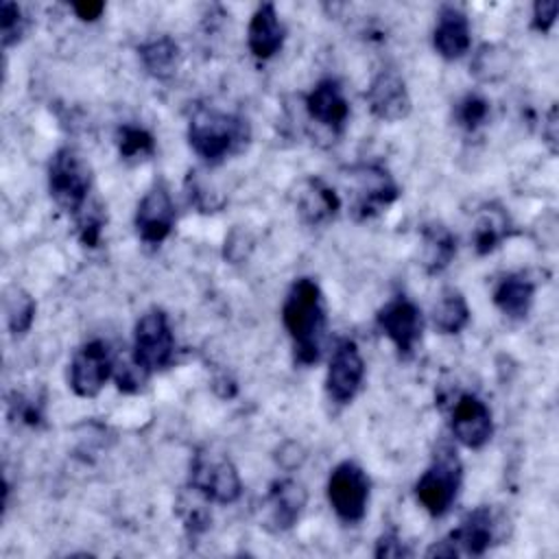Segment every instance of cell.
Instances as JSON below:
<instances>
[{
  "label": "cell",
  "mask_w": 559,
  "mask_h": 559,
  "mask_svg": "<svg viewBox=\"0 0 559 559\" xmlns=\"http://www.w3.org/2000/svg\"><path fill=\"white\" fill-rule=\"evenodd\" d=\"M282 321L293 338L295 360L299 365L317 362L325 330V306L314 280L301 277L290 286L282 308Z\"/></svg>",
  "instance_id": "cell-1"
},
{
  "label": "cell",
  "mask_w": 559,
  "mask_h": 559,
  "mask_svg": "<svg viewBox=\"0 0 559 559\" xmlns=\"http://www.w3.org/2000/svg\"><path fill=\"white\" fill-rule=\"evenodd\" d=\"M249 138L251 131L245 118L207 107L197 109L188 124V142L192 151L210 164H218L225 157L242 151Z\"/></svg>",
  "instance_id": "cell-2"
},
{
  "label": "cell",
  "mask_w": 559,
  "mask_h": 559,
  "mask_svg": "<svg viewBox=\"0 0 559 559\" xmlns=\"http://www.w3.org/2000/svg\"><path fill=\"white\" fill-rule=\"evenodd\" d=\"M48 188L50 197L66 212L79 214L92 188V170L87 162L74 148H59L48 166Z\"/></svg>",
  "instance_id": "cell-3"
},
{
  "label": "cell",
  "mask_w": 559,
  "mask_h": 559,
  "mask_svg": "<svg viewBox=\"0 0 559 559\" xmlns=\"http://www.w3.org/2000/svg\"><path fill=\"white\" fill-rule=\"evenodd\" d=\"M190 489L205 500L231 504L238 500L242 483L227 454L199 450L190 463Z\"/></svg>",
  "instance_id": "cell-4"
},
{
  "label": "cell",
  "mask_w": 559,
  "mask_h": 559,
  "mask_svg": "<svg viewBox=\"0 0 559 559\" xmlns=\"http://www.w3.org/2000/svg\"><path fill=\"white\" fill-rule=\"evenodd\" d=\"M461 487V461L452 448L437 450L430 467L415 485L417 500L430 515H443Z\"/></svg>",
  "instance_id": "cell-5"
},
{
  "label": "cell",
  "mask_w": 559,
  "mask_h": 559,
  "mask_svg": "<svg viewBox=\"0 0 559 559\" xmlns=\"http://www.w3.org/2000/svg\"><path fill=\"white\" fill-rule=\"evenodd\" d=\"M175 356V338L168 325V317L153 308L140 317L133 334V360L146 373L155 369H164L173 362Z\"/></svg>",
  "instance_id": "cell-6"
},
{
  "label": "cell",
  "mask_w": 559,
  "mask_h": 559,
  "mask_svg": "<svg viewBox=\"0 0 559 559\" xmlns=\"http://www.w3.org/2000/svg\"><path fill=\"white\" fill-rule=\"evenodd\" d=\"M328 498L343 522H360L369 502V478L354 461L338 463L328 480Z\"/></svg>",
  "instance_id": "cell-7"
},
{
  "label": "cell",
  "mask_w": 559,
  "mask_h": 559,
  "mask_svg": "<svg viewBox=\"0 0 559 559\" xmlns=\"http://www.w3.org/2000/svg\"><path fill=\"white\" fill-rule=\"evenodd\" d=\"M493 539V522L491 511L487 507H478L469 511L461 524L441 542H435L428 548V557H459V555H472L480 557Z\"/></svg>",
  "instance_id": "cell-8"
},
{
  "label": "cell",
  "mask_w": 559,
  "mask_h": 559,
  "mask_svg": "<svg viewBox=\"0 0 559 559\" xmlns=\"http://www.w3.org/2000/svg\"><path fill=\"white\" fill-rule=\"evenodd\" d=\"M349 173L356 181V197L352 205L356 221L376 216L400 197L397 183L380 164H358Z\"/></svg>",
  "instance_id": "cell-9"
},
{
  "label": "cell",
  "mask_w": 559,
  "mask_h": 559,
  "mask_svg": "<svg viewBox=\"0 0 559 559\" xmlns=\"http://www.w3.org/2000/svg\"><path fill=\"white\" fill-rule=\"evenodd\" d=\"M114 358L103 341L85 343L70 362V386L79 397H94L100 393L114 373Z\"/></svg>",
  "instance_id": "cell-10"
},
{
  "label": "cell",
  "mask_w": 559,
  "mask_h": 559,
  "mask_svg": "<svg viewBox=\"0 0 559 559\" xmlns=\"http://www.w3.org/2000/svg\"><path fill=\"white\" fill-rule=\"evenodd\" d=\"M378 328L382 334L389 336V341L395 345V349L402 356H411L417 341L421 338L424 330V319L419 308L406 299V297H395L389 304H384L378 310Z\"/></svg>",
  "instance_id": "cell-11"
},
{
  "label": "cell",
  "mask_w": 559,
  "mask_h": 559,
  "mask_svg": "<svg viewBox=\"0 0 559 559\" xmlns=\"http://www.w3.org/2000/svg\"><path fill=\"white\" fill-rule=\"evenodd\" d=\"M308 493L304 485L290 478H282L271 483L266 498L262 500V526L271 533L288 531L297 524Z\"/></svg>",
  "instance_id": "cell-12"
},
{
  "label": "cell",
  "mask_w": 559,
  "mask_h": 559,
  "mask_svg": "<svg viewBox=\"0 0 559 559\" xmlns=\"http://www.w3.org/2000/svg\"><path fill=\"white\" fill-rule=\"evenodd\" d=\"M362 378H365V362L356 343L349 338L341 341L332 354L328 378H325L328 395L338 404H347L358 393Z\"/></svg>",
  "instance_id": "cell-13"
},
{
  "label": "cell",
  "mask_w": 559,
  "mask_h": 559,
  "mask_svg": "<svg viewBox=\"0 0 559 559\" xmlns=\"http://www.w3.org/2000/svg\"><path fill=\"white\" fill-rule=\"evenodd\" d=\"M175 227V205L168 190L162 183H155L140 201L135 212L138 236L146 245H159L168 238Z\"/></svg>",
  "instance_id": "cell-14"
},
{
  "label": "cell",
  "mask_w": 559,
  "mask_h": 559,
  "mask_svg": "<svg viewBox=\"0 0 559 559\" xmlns=\"http://www.w3.org/2000/svg\"><path fill=\"white\" fill-rule=\"evenodd\" d=\"M365 96L371 114L378 120L397 122L411 114V96L406 83L395 70H382L376 74Z\"/></svg>",
  "instance_id": "cell-15"
},
{
  "label": "cell",
  "mask_w": 559,
  "mask_h": 559,
  "mask_svg": "<svg viewBox=\"0 0 559 559\" xmlns=\"http://www.w3.org/2000/svg\"><path fill=\"white\" fill-rule=\"evenodd\" d=\"M452 432L463 445L472 450L483 448L493 432L487 404L472 393L461 395L452 406Z\"/></svg>",
  "instance_id": "cell-16"
},
{
  "label": "cell",
  "mask_w": 559,
  "mask_h": 559,
  "mask_svg": "<svg viewBox=\"0 0 559 559\" xmlns=\"http://www.w3.org/2000/svg\"><path fill=\"white\" fill-rule=\"evenodd\" d=\"M306 107L312 120H317L323 127H330L332 131H341L349 116V105L343 96L338 81L334 79L319 81L306 96Z\"/></svg>",
  "instance_id": "cell-17"
},
{
  "label": "cell",
  "mask_w": 559,
  "mask_h": 559,
  "mask_svg": "<svg viewBox=\"0 0 559 559\" xmlns=\"http://www.w3.org/2000/svg\"><path fill=\"white\" fill-rule=\"evenodd\" d=\"M469 22L467 15L456 7H441L437 26L432 33L435 50L443 59H459L469 48Z\"/></svg>",
  "instance_id": "cell-18"
},
{
  "label": "cell",
  "mask_w": 559,
  "mask_h": 559,
  "mask_svg": "<svg viewBox=\"0 0 559 559\" xmlns=\"http://www.w3.org/2000/svg\"><path fill=\"white\" fill-rule=\"evenodd\" d=\"M284 37H286V28H284L275 7L271 2L260 4L255 9V13L249 22V31H247L249 50L258 59H271L282 48Z\"/></svg>",
  "instance_id": "cell-19"
},
{
  "label": "cell",
  "mask_w": 559,
  "mask_h": 559,
  "mask_svg": "<svg viewBox=\"0 0 559 559\" xmlns=\"http://www.w3.org/2000/svg\"><path fill=\"white\" fill-rule=\"evenodd\" d=\"M338 207H341V201L336 192L321 179H314V177L306 179L304 186L299 188L297 214L306 225L319 227L330 223L336 216Z\"/></svg>",
  "instance_id": "cell-20"
},
{
  "label": "cell",
  "mask_w": 559,
  "mask_h": 559,
  "mask_svg": "<svg viewBox=\"0 0 559 559\" xmlns=\"http://www.w3.org/2000/svg\"><path fill=\"white\" fill-rule=\"evenodd\" d=\"M535 282L522 273L507 275L493 290V304L509 319H524L533 306Z\"/></svg>",
  "instance_id": "cell-21"
},
{
  "label": "cell",
  "mask_w": 559,
  "mask_h": 559,
  "mask_svg": "<svg viewBox=\"0 0 559 559\" xmlns=\"http://www.w3.org/2000/svg\"><path fill=\"white\" fill-rule=\"evenodd\" d=\"M421 238H424V251H421L424 269L432 275L441 273L452 262V258L456 253V238L441 223L424 225Z\"/></svg>",
  "instance_id": "cell-22"
},
{
  "label": "cell",
  "mask_w": 559,
  "mask_h": 559,
  "mask_svg": "<svg viewBox=\"0 0 559 559\" xmlns=\"http://www.w3.org/2000/svg\"><path fill=\"white\" fill-rule=\"evenodd\" d=\"M138 55L146 68V72L155 79H170L179 68V46L168 35L153 37L138 46Z\"/></svg>",
  "instance_id": "cell-23"
},
{
  "label": "cell",
  "mask_w": 559,
  "mask_h": 559,
  "mask_svg": "<svg viewBox=\"0 0 559 559\" xmlns=\"http://www.w3.org/2000/svg\"><path fill=\"white\" fill-rule=\"evenodd\" d=\"M511 234L509 216L500 207H485L474 227V249L478 255L491 253Z\"/></svg>",
  "instance_id": "cell-24"
},
{
  "label": "cell",
  "mask_w": 559,
  "mask_h": 559,
  "mask_svg": "<svg viewBox=\"0 0 559 559\" xmlns=\"http://www.w3.org/2000/svg\"><path fill=\"white\" fill-rule=\"evenodd\" d=\"M432 321L441 334H459L469 323L465 297L454 288H445L432 310Z\"/></svg>",
  "instance_id": "cell-25"
},
{
  "label": "cell",
  "mask_w": 559,
  "mask_h": 559,
  "mask_svg": "<svg viewBox=\"0 0 559 559\" xmlns=\"http://www.w3.org/2000/svg\"><path fill=\"white\" fill-rule=\"evenodd\" d=\"M4 312H7V325L11 334L20 336L31 330L35 319V299L24 293L22 288H11L4 295Z\"/></svg>",
  "instance_id": "cell-26"
},
{
  "label": "cell",
  "mask_w": 559,
  "mask_h": 559,
  "mask_svg": "<svg viewBox=\"0 0 559 559\" xmlns=\"http://www.w3.org/2000/svg\"><path fill=\"white\" fill-rule=\"evenodd\" d=\"M118 142V151L120 157L127 162H140V159H148L155 153V140L153 135L142 129V127H133V124H122L118 129L116 135Z\"/></svg>",
  "instance_id": "cell-27"
},
{
  "label": "cell",
  "mask_w": 559,
  "mask_h": 559,
  "mask_svg": "<svg viewBox=\"0 0 559 559\" xmlns=\"http://www.w3.org/2000/svg\"><path fill=\"white\" fill-rule=\"evenodd\" d=\"M507 52L504 48H498V46H483L480 52L476 55V61H474V74L483 81H496L500 76H504L509 70V63H507Z\"/></svg>",
  "instance_id": "cell-28"
},
{
  "label": "cell",
  "mask_w": 559,
  "mask_h": 559,
  "mask_svg": "<svg viewBox=\"0 0 559 559\" xmlns=\"http://www.w3.org/2000/svg\"><path fill=\"white\" fill-rule=\"evenodd\" d=\"M489 116V103L480 94H467L456 103V120L463 129H478Z\"/></svg>",
  "instance_id": "cell-29"
},
{
  "label": "cell",
  "mask_w": 559,
  "mask_h": 559,
  "mask_svg": "<svg viewBox=\"0 0 559 559\" xmlns=\"http://www.w3.org/2000/svg\"><path fill=\"white\" fill-rule=\"evenodd\" d=\"M26 31V17L22 15V9L9 0L0 4V33H2V46L9 48L11 44H17Z\"/></svg>",
  "instance_id": "cell-30"
},
{
  "label": "cell",
  "mask_w": 559,
  "mask_h": 559,
  "mask_svg": "<svg viewBox=\"0 0 559 559\" xmlns=\"http://www.w3.org/2000/svg\"><path fill=\"white\" fill-rule=\"evenodd\" d=\"M79 238L85 247H96L100 240V229H103V212L100 207H83L79 214Z\"/></svg>",
  "instance_id": "cell-31"
},
{
  "label": "cell",
  "mask_w": 559,
  "mask_h": 559,
  "mask_svg": "<svg viewBox=\"0 0 559 559\" xmlns=\"http://www.w3.org/2000/svg\"><path fill=\"white\" fill-rule=\"evenodd\" d=\"M146 378H148V373H146L140 365H135V360H133V358H131V362L120 365V367H118V371H116L118 389H120V391H127V393L138 391V389L144 384V380H146Z\"/></svg>",
  "instance_id": "cell-32"
},
{
  "label": "cell",
  "mask_w": 559,
  "mask_h": 559,
  "mask_svg": "<svg viewBox=\"0 0 559 559\" xmlns=\"http://www.w3.org/2000/svg\"><path fill=\"white\" fill-rule=\"evenodd\" d=\"M179 513H181L183 524H186V528H188L190 533H201V531H205L207 524H210L207 511H205L203 507H199V504L192 507V502H186L183 498L179 500Z\"/></svg>",
  "instance_id": "cell-33"
},
{
  "label": "cell",
  "mask_w": 559,
  "mask_h": 559,
  "mask_svg": "<svg viewBox=\"0 0 559 559\" xmlns=\"http://www.w3.org/2000/svg\"><path fill=\"white\" fill-rule=\"evenodd\" d=\"M559 2L557 0H539L533 7V28L539 33H548L557 20Z\"/></svg>",
  "instance_id": "cell-34"
},
{
  "label": "cell",
  "mask_w": 559,
  "mask_h": 559,
  "mask_svg": "<svg viewBox=\"0 0 559 559\" xmlns=\"http://www.w3.org/2000/svg\"><path fill=\"white\" fill-rule=\"evenodd\" d=\"M11 417H17L28 426H37L41 424V404L35 400L15 397V402H11Z\"/></svg>",
  "instance_id": "cell-35"
},
{
  "label": "cell",
  "mask_w": 559,
  "mask_h": 559,
  "mask_svg": "<svg viewBox=\"0 0 559 559\" xmlns=\"http://www.w3.org/2000/svg\"><path fill=\"white\" fill-rule=\"evenodd\" d=\"M373 555H376L378 559H382V557H406L408 550L404 548V544L400 542V537H397L395 533H384V535L378 539Z\"/></svg>",
  "instance_id": "cell-36"
},
{
  "label": "cell",
  "mask_w": 559,
  "mask_h": 559,
  "mask_svg": "<svg viewBox=\"0 0 559 559\" xmlns=\"http://www.w3.org/2000/svg\"><path fill=\"white\" fill-rule=\"evenodd\" d=\"M105 11V4L103 2H76L74 4V13L81 17V20H96L100 17V13Z\"/></svg>",
  "instance_id": "cell-37"
},
{
  "label": "cell",
  "mask_w": 559,
  "mask_h": 559,
  "mask_svg": "<svg viewBox=\"0 0 559 559\" xmlns=\"http://www.w3.org/2000/svg\"><path fill=\"white\" fill-rule=\"evenodd\" d=\"M548 144L552 151H557V107L550 109L548 114V122H546V131H544Z\"/></svg>",
  "instance_id": "cell-38"
}]
</instances>
